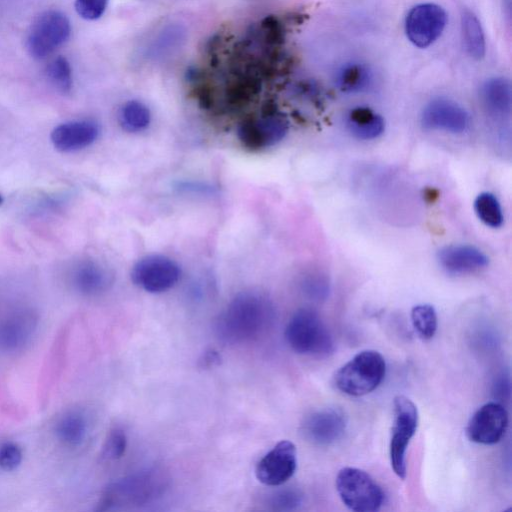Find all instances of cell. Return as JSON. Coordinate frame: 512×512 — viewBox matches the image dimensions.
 Segmentation results:
<instances>
[{"label": "cell", "instance_id": "cell-16", "mask_svg": "<svg viewBox=\"0 0 512 512\" xmlns=\"http://www.w3.org/2000/svg\"><path fill=\"white\" fill-rule=\"evenodd\" d=\"M100 133L97 123L75 120L56 126L51 132L53 146L61 152H74L93 144Z\"/></svg>", "mask_w": 512, "mask_h": 512}, {"label": "cell", "instance_id": "cell-5", "mask_svg": "<svg viewBox=\"0 0 512 512\" xmlns=\"http://www.w3.org/2000/svg\"><path fill=\"white\" fill-rule=\"evenodd\" d=\"M289 123L272 103H266L260 114L246 116L239 123L237 135L241 144L259 151L272 147L284 139Z\"/></svg>", "mask_w": 512, "mask_h": 512}, {"label": "cell", "instance_id": "cell-25", "mask_svg": "<svg viewBox=\"0 0 512 512\" xmlns=\"http://www.w3.org/2000/svg\"><path fill=\"white\" fill-rule=\"evenodd\" d=\"M32 324L30 319L13 318L0 325V345L16 348L29 337Z\"/></svg>", "mask_w": 512, "mask_h": 512}, {"label": "cell", "instance_id": "cell-17", "mask_svg": "<svg viewBox=\"0 0 512 512\" xmlns=\"http://www.w3.org/2000/svg\"><path fill=\"white\" fill-rule=\"evenodd\" d=\"M480 98L487 114L496 121L510 118L512 108L511 83L504 77L486 80L480 88Z\"/></svg>", "mask_w": 512, "mask_h": 512}, {"label": "cell", "instance_id": "cell-15", "mask_svg": "<svg viewBox=\"0 0 512 512\" xmlns=\"http://www.w3.org/2000/svg\"><path fill=\"white\" fill-rule=\"evenodd\" d=\"M441 268L451 275H465L484 269L489 258L479 248L469 244H454L441 248L437 253Z\"/></svg>", "mask_w": 512, "mask_h": 512}, {"label": "cell", "instance_id": "cell-18", "mask_svg": "<svg viewBox=\"0 0 512 512\" xmlns=\"http://www.w3.org/2000/svg\"><path fill=\"white\" fill-rule=\"evenodd\" d=\"M76 289L85 295H97L111 284V275L101 264L86 260L79 263L72 275Z\"/></svg>", "mask_w": 512, "mask_h": 512}, {"label": "cell", "instance_id": "cell-21", "mask_svg": "<svg viewBox=\"0 0 512 512\" xmlns=\"http://www.w3.org/2000/svg\"><path fill=\"white\" fill-rule=\"evenodd\" d=\"M88 422L86 417L78 411L64 414L56 424V435L66 445L78 446L86 438Z\"/></svg>", "mask_w": 512, "mask_h": 512}, {"label": "cell", "instance_id": "cell-34", "mask_svg": "<svg viewBox=\"0 0 512 512\" xmlns=\"http://www.w3.org/2000/svg\"><path fill=\"white\" fill-rule=\"evenodd\" d=\"M219 355L215 351H209L205 356L203 363L206 366H213L215 363L219 361Z\"/></svg>", "mask_w": 512, "mask_h": 512}, {"label": "cell", "instance_id": "cell-27", "mask_svg": "<svg viewBox=\"0 0 512 512\" xmlns=\"http://www.w3.org/2000/svg\"><path fill=\"white\" fill-rule=\"evenodd\" d=\"M46 75L50 83L61 93H69L72 85V69L69 61L58 56L54 58L46 68Z\"/></svg>", "mask_w": 512, "mask_h": 512}, {"label": "cell", "instance_id": "cell-7", "mask_svg": "<svg viewBox=\"0 0 512 512\" xmlns=\"http://www.w3.org/2000/svg\"><path fill=\"white\" fill-rule=\"evenodd\" d=\"M394 419L389 446L390 462L395 474L404 479L406 476V451L418 426L416 405L406 396L394 398Z\"/></svg>", "mask_w": 512, "mask_h": 512}, {"label": "cell", "instance_id": "cell-2", "mask_svg": "<svg viewBox=\"0 0 512 512\" xmlns=\"http://www.w3.org/2000/svg\"><path fill=\"white\" fill-rule=\"evenodd\" d=\"M168 487V477L159 468L142 469L110 483L98 503V511L147 505L160 498Z\"/></svg>", "mask_w": 512, "mask_h": 512}, {"label": "cell", "instance_id": "cell-6", "mask_svg": "<svg viewBox=\"0 0 512 512\" xmlns=\"http://www.w3.org/2000/svg\"><path fill=\"white\" fill-rule=\"evenodd\" d=\"M336 489L345 506L355 512H375L383 504L381 487L359 468H342L336 477Z\"/></svg>", "mask_w": 512, "mask_h": 512}, {"label": "cell", "instance_id": "cell-8", "mask_svg": "<svg viewBox=\"0 0 512 512\" xmlns=\"http://www.w3.org/2000/svg\"><path fill=\"white\" fill-rule=\"evenodd\" d=\"M71 33L70 21L56 10L42 13L34 21L27 37V49L35 59H44L63 45Z\"/></svg>", "mask_w": 512, "mask_h": 512}, {"label": "cell", "instance_id": "cell-22", "mask_svg": "<svg viewBox=\"0 0 512 512\" xmlns=\"http://www.w3.org/2000/svg\"><path fill=\"white\" fill-rule=\"evenodd\" d=\"M372 82L370 69L361 63L345 64L337 73L338 88L345 93H358L366 90Z\"/></svg>", "mask_w": 512, "mask_h": 512}, {"label": "cell", "instance_id": "cell-13", "mask_svg": "<svg viewBox=\"0 0 512 512\" xmlns=\"http://www.w3.org/2000/svg\"><path fill=\"white\" fill-rule=\"evenodd\" d=\"M347 427V417L339 408H322L307 415L301 424L304 438L318 446H328L340 440Z\"/></svg>", "mask_w": 512, "mask_h": 512}, {"label": "cell", "instance_id": "cell-30", "mask_svg": "<svg viewBox=\"0 0 512 512\" xmlns=\"http://www.w3.org/2000/svg\"><path fill=\"white\" fill-rule=\"evenodd\" d=\"M127 447V437L125 432L120 428L112 429L103 446V456L109 460L121 458Z\"/></svg>", "mask_w": 512, "mask_h": 512}, {"label": "cell", "instance_id": "cell-28", "mask_svg": "<svg viewBox=\"0 0 512 512\" xmlns=\"http://www.w3.org/2000/svg\"><path fill=\"white\" fill-rule=\"evenodd\" d=\"M300 287L302 292L310 299L322 300L329 294L330 283L325 274L312 271L302 277Z\"/></svg>", "mask_w": 512, "mask_h": 512}, {"label": "cell", "instance_id": "cell-9", "mask_svg": "<svg viewBox=\"0 0 512 512\" xmlns=\"http://www.w3.org/2000/svg\"><path fill=\"white\" fill-rule=\"evenodd\" d=\"M181 277V269L172 258L150 254L133 266L131 279L136 286L149 293H162L174 287Z\"/></svg>", "mask_w": 512, "mask_h": 512}, {"label": "cell", "instance_id": "cell-35", "mask_svg": "<svg viewBox=\"0 0 512 512\" xmlns=\"http://www.w3.org/2000/svg\"><path fill=\"white\" fill-rule=\"evenodd\" d=\"M3 203V198L2 196L0 195V205Z\"/></svg>", "mask_w": 512, "mask_h": 512}, {"label": "cell", "instance_id": "cell-23", "mask_svg": "<svg viewBox=\"0 0 512 512\" xmlns=\"http://www.w3.org/2000/svg\"><path fill=\"white\" fill-rule=\"evenodd\" d=\"M120 125L128 132L144 131L151 122L149 108L137 100L127 101L119 110Z\"/></svg>", "mask_w": 512, "mask_h": 512}, {"label": "cell", "instance_id": "cell-33", "mask_svg": "<svg viewBox=\"0 0 512 512\" xmlns=\"http://www.w3.org/2000/svg\"><path fill=\"white\" fill-rule=\"evenodd\" d=\"M423 196L429 203L435 202L439 197V191L435 188L429 187L424 190Z\"/></svg>", "mask_w": 512, "mask_h": 512}, {"label": "cell", "instance_id": "cell-1", "mask_svg": "<svg viewBox=\"0 0 512 512\" xmlns=\"http://www.w3.org/2000/svg\"><path fill=\"white\" fill-rule=\"evenodd\" d=\"M272 301L260 291L248 290L235 295L215 322L218 338L228 344L257 340L274 320Z\"/></svg>", "mask_w": 512, "mask_h": 512}, {"label": "cell", "instance_id": "cell-11", "mask_svg": "<svg viewBox=\"0 0 512 512\" xmlns=\"http://www.w3.org/2000/svg\"><path fill=\"white\" fill-rule=\"evenodd\" d=\"M420 123L426 130L462 134L469 129L471 118L468 111L456 101L437 97L422 109Z\"/></svg>", "mask_w": 512, "mask_h": 512}, {"label": "cell", "instance_id": "cell-26", "mask_svg": "<svg viewBox=\"0 0 512 512\" xmlns=\"http://www.w3.org/2000/svg\"><path fill=\"white\" fill-rule=\"evenodd\" d=\"M411 321L418 335L424 339H431L437 330V314L430 304H419L411 310Z\"/></svg>", "mask_w": 512, "mask_h": 512}, {"label": "cell", "instance_id": "cell-12", "mask_svg": "<svg viewBox=\"0 0 512 512\" xmlns=\"http://www.w3.org/2000/svg\"><path fill=\"white\" fill-rule=\"evenodd\" d=\"M296 467L295 445L289 440H282L259 460L255 475L264 485L280 486L293 476Z\"/></svg>", "mask_w": 512, "mask_h": 512}, {"label": "cell", "instance_id": "cell-32", "mask_svg": "<svg viewBox=\"0 0 512 512\" xmlns=\"http://www.w3.org/2000/svg\"><path fill=\"white\" fill-rule=\"evenodd\" d=\"M108 0H75V9L86 20H96L104 13Z\"/></svg>", "mask_w": 512, "mask_h": 512}, {"label": "cell", "instance_id": "cell-24", "mask_svg": "<svg viewBox=\"0 0 512 512\" xmlns=\"http://www.w3.org/2000/svg\"><path fill=\"white\" fill-rule=\"evenodd\" d=\"M474 211L478 219L490 228H499L504 222L501 204L490 192H482L476 197Z\"/></svg>", "mask_w": 512, "mask_h": 512}, {"label": "cell", "instance_id": "cell-4", "mask_svg": "<svg viewBox=\"0 0 512 512\" xmlns=\"http://www.w3.org/2000/svg\"><path fill=\"white\" fill-rule=\"evenodd\" d=\"M386 363L375 350L357 353L334 374L336 388L350 396H363L374 391L383 381Z\"/></svg>", "mask_w": 512, "mask_h": 512}, {"label": "cell", "instance_id": "cell-14", "mask_svg": "<svg viewBox=\"0 0 512 512\" xmlns=\"http://www.w3.org/2000/svg\"><path fill=\"white\" fill-rule=\"evenodd\" d=\"M508 425V414L497 402L482 405L470 418L466 434L470 441L493 445L501 440Z\"/></svg>", "mask_w": 512, "mask_h": 512}, {"label": "cell", "instance_id": "cell-31", "mask_svg": "<svg viewBox=\"0 0 512 512\" xmlns=\"http://www.w3.org/2000/svg\"><path fill=\"white\" fill-rule=\"evenodd\" d=\"M22 458V450L17 444L9 441L0 443V469L4 471L16 469Z\"/></svg>", "mask_w": 512, "mask_h": 512}, {"label": "cell", "instance_id": "cell-3", "mask_svg": "<svg viewBox=\"0 0 512 512\" xmlns=\"http://www.w3.org/2000/svg\"><path fill=\"white\" fill-rule=\"evenodd\" d=\"M285 339L293 351L302 355L327 356L334 350L328 327L311 308H300L292 315L285 329Z\"/></svg>", "mask_w": 512, "mask_h": 512}, {"label": "cell", "instance_id": "cell-20", "mask_svg": "<svg viewBox=\"0 0 512 512\" xmlns=\"http://www.w3.org/2000/svg\"><path fill=\"white\" fill-rule=\"evenodd\" d=\"M461 33L467 54L477 61L483 59L486 53V42L482 25L477 16L466 8L461 12Z\"/></svg>", "mask_w": 512, "mask_h": 512}, {"label": "cell", "instance_id": "cell-19", "mask_svg": "<svg viewBox=\"0 0 512 512\" xmlns=\"http://www.w3.org/2000/svg\"><path fill=\"white\" fill-rule=\"evenodd\" d=\"M347 128L360 140H373L385 130V121L381 115L367 106H357L347 115Z\"/></svg>", "mask_w": 512, "mask_h": 512}, {"label": "cell", "instance_id": "cell-29", "mask_svg": "<svg viewBox=\"0 0 512 512\" xmlns=\"http://www.w3.org/2000/svg\"><path fill=\"white\" fill-rule=\"evenodd\" d=\"M302 503V495L294 489H282L273 493L268 504L275 511H291Z\"/></svg>", "mask_w": 512, "mask_h": 512}, {"label": "cell", "instance_id": "cell-10", "mask_svg": "<svg viewBox=\"0 0 512 512\" xmlns=\"http://www.w3.org/2000/svg\"><path fill=\"white\" fill-rule=\"evenodd\" d=\"M447 23L445 10L434 3L414 6L405 19V33L416 47L426 48L442 34Z\"/></svg>", "mask_w": 512, "mask_h": 512}]
</instances>
